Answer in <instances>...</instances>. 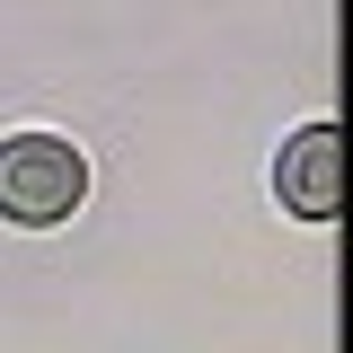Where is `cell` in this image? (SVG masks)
I'll return each instance as SVG.
<instances>
[{
	"label": "cell",
	"instance_id": "6da1fadb",
	"mask_svg": "<svg viewBox=\"0 0 353 353\" xmlns=\"http://www.w3.org/2000/svg\"><path fill=\"white\" fill-rule=\"evenodd\" d=\"M80 194H88V159L62 132H18V141H0V212L18 221V230L71 221Z\"/></svg>",
	"mask_w": 353,
	"mask_h": 353
},
{
	"label": "cell",
	"instance_id": "7a4b0ae2",
	"mask_svg": "<svg viewBox=\"0 0 353 353\" xmlns=\"http://www.w3.org/2000/svg\"><path fill=\"white\" fill-rule=\"evenodd\" d=\"M274 185H283V203H292L301 221H327V212H336V132H327V124H309L301 141L283 150Z\"/></svg>",
	"mask_w": 353,
	"mask_h": 353
}]
</instances>
